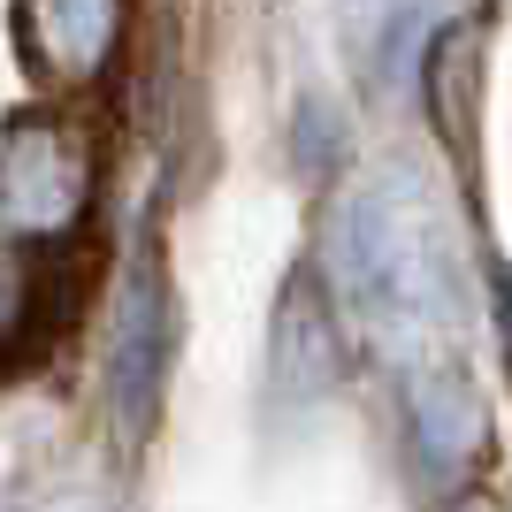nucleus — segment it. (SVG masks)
<instances>
[{
	"mask_svg": "<svg viewBox=\"0 0 512 512\" xmlns=\"http://www.w3.org/2000/svg\"><path fill=\"white\" fill-rule=\"evenodd\" d=\"M85 199V153L54 123H31L0 153V237H39L62 230Z\"/></svg>",
	"mask_w": 512,
	"mask_h": 512,
	"instance_id": "obj_1",
	"label": "nucleus"
},
{
	"mask_svg": "<svg viewBox=\"0 0 512 512\" xmlns=\"http://www.w3.org/2000/svg\"><path fill=\"white\" fill-rule=\"evenodd\" d=\"M161 367H169V306H161L153 268H138L130 299H123V321H115V360H107V390H115L123 436H146L153 428V413H161Z\"/></svg>",
	"mask_w": 512,
	"mask_h": 512,
	"instance_id": "obj_2",
	"label": "nucleus"
},
{
	"mask_svg": "<svg viewBox=\"0 0 512 512\" xmlns=\"http://www.w3.org/2000/svg\"><path fill=\"white\" fill-rule=\"evenodd\" d=\"M329 268H337L344 299L367 306V314L398 291V230L383 222L375 199H352V207L337 214V230H329Z\"/></svg>",
	"mask_w": 512,
	"mask_h": 512,
	"instance_id": "obj_3",
	"label": "nucleus"
},
{
	"mask_svg": "<svg viewBox=\"0 0 512 512\" xmlns=\"http://www.w3.org/2000/svg\"><path fill=\"white\" fill-rule=\"evenodd\" d=\"M413 444H421L428 467H459L482 444V406L459 375H421L413 383Z\"/></svg>",
	"mask_w": 512,
	"mask_h": 512,
	"instance_id": "obj_4",
	"label": "nucleus"
},
{
	"mask_svg": "<svg viewBox=\"0 0 512 512\" xmlns=\"http://www.w3.org/2000/svg\"><path fill=\"white\" fill-rule=\"evenodd\" d=\"M283 337H299V352L283 344V383H291V398H314V390L337 375V337H329V321H321L314 283H291V299H283Z\"/></svg>",
	"mask_w": 512,
	"mask_h": 512,
	"instance_id": "obj_5",
	"label": "nucleus"
},
{
	"mask_svg": "<svg viewBox=\"0 0 512 512\" xmlns=\"http://www.w3.org/2000/svg\"><path fill=\"white\" fill-rule=\"evenodd\" d=\"M107 39H115V0H46V62L54 69H92Z\"/></svg>",
	"mask_w": 512,
	"mask_h": 512,
	"instance_id": "obj_6",
	"label": "nucleus"
},
{
	"mask_svg": "<svg viewBox=\"0 0 512 512\" xmlns=\"http://www.w3.org/2000/svg\"><path fill=\"white\" fill-rule=\"evenodd\" d=\"M31 314H39V276H31L8 245H0V352L31 329Z\"/></svg>",
	"mask_w": 512,
	"mask_h": 512,
	"instance_id": "obj_7",
	"label": "nucleus"
},
{
	"mask_svg": "<svg viewBox=\"0 0 512 512\" xmlns=\"http://www.w3.org/2000/svg\"><path fill=\"white\" fill-rule=\"evenodd\" d=\"M497 314H505V344H512V276H497Z\"/></svg>",
	"mask_w": 512,
	"mask_h": 512,
	"instance_id": "obj_8",
	"label": "nucleus"
}]
</instances>
